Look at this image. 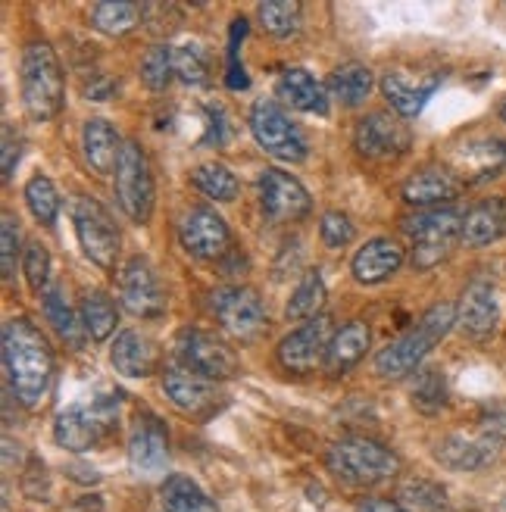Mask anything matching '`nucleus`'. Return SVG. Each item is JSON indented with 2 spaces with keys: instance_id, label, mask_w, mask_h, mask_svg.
Returning a JSON list of instances; mask_svg holds the SVG:
<instances>
[{
  "instance_id": "1",
  "label": "nucleus",
  "mask_w": 506,
  "mask_h": 512,
  "mask_svg": "<svg viewBox=\"0 0 506 512\" xmlns=\"http://www.w3.org/2000/svg\"><path fill=\"white\" fill-rule=\"evenodd\" d=\"M4 366L16 400L25 409L41 406L54 378V353L29 316H13L4 325Z\"/></svg>"
},
{
  "instance_id": "2",
  "label": "nucleus",
  "mask_w": 506,
  "mask_h": 512,
  "mask_svg": "<svg viewBox=\"0 0 506 512\" xmlns=\"http://www.w3.org/2000/svg\"><path fill=\"white\" fill-rule=\"evenodd\" d=\"M453 325H457V306L453 303L428 306L413 328H407L397 341L378 350L375 372L382 378H407V375L419 372L422 360L450 335Z\"/></svg>"
},
{
  "instance_id": "3",
  "label": "nucleus",
  "mask_w": 506,
  "mask_h": 512,
  "mask_svg": "<svg viewBox=\"0 0 506 512\" xmlns=\"http://www.w3.org/2000/svg\"><path fill=\"white\" fill-rule=\"evenodd\" d=\"M19 91L22 107L35 122L54 119L63 107V66L47 41H32L22 50V69H19Z\"/></svg>"
},
{
  "instance_id": "4",
  "label": "nucleus",
  "mask_w": 506,
  "mask_h": 512,
  "mask_svg": "<svg viewBox=\"0 0 506 512\" xmlns=\"http://www.w3.org/2000/svg\"><path fill=\"white\" fill-rule=\"evenodd\" d=\"M325 466L344 484L372 488V484H385L400 472V456L391 447L357 434V438H341L328 447Z\"/></svg>"
},
{
  "instance_id": "5",
  "label": "nucleus",
  "mask_w": 506,
  "mask_h": 512,
  "mask_svg": "<svg viewBox=\"0 0 506 512\" xmlns=\"http://www.w3.org/2000/svg\"><path fill=\"white\" fill-rule=\"evenodd\" d=\"M119 406H122L119 394L116 397L107 394L91 403L63 409L54 422V441L69 453H85V450L100 447L104 441H110L119 428Z\"/></svg>"
},
{
  "instance_id": "6",
  "label": "nucleus",
  "mask_w": 506,
  "mask_h": 512,
  "mask_svg": "<svg viewBox=\"0 0 506 512\" xmlns=\"http://www.w3.org/2000/svg\"><path fill=\"white\" fill-rule=\"evenodd\" d=\"M403 235L413 241V266L419 272L435 269L447 253L463 238V213L460 210H419L416 216L403 219Z\"/></svg>"
},
{
  "instance_id": "7",
  "label": "nucleus",
  "mask_w": 506,
  "mask_h": 512,
  "mask_svg": "<svg viewBox=\"0 0 506 512\" xmlns=\"http://www.w3.org/2000/svg\"><path fill=\"white\" fill-rule=\"evenodd\" d=\"M113 191L122 213L138 225H147L154 216V203H157V185H154V172H150V160L141 150L138 141H125L116 175H113Z\"/></svg>"
},
{
  "instance_id": "8",
  "label": "nucleus",
  "mask_w": 506,
  "mask_h": 512,
  "mask_svg": "<svg viewBox=\"0 0 506 512\" xmlns=\"http://www.w3.org/2000/svg\"><path fill=\"white\" fill-rule=\"evenodd\" d=\"M250 132L257 138V144L269 153L278 163H303L307 160V138L297 128V122H291V116L275 104V100L263 97L250 107Z\"/></svg>"
},
{
  "instance_id": "9",
  "label": "nucleus",
  "mask_w": 506,
  "mask_h": 512,
  "mask_svg": "<svg viewBox=\"0 0 506 512\" xmlns=\"http://www.w3.org/2000/svg\"><path fill=\"white\" fill-rule=\"evenodd\" d=\"M72 225H75V238H79L88 260L97 269L113 272L116 260H119L122 238H119V228L104 203H97L94 197H79L72 207Z\"/></svg>"
},
{
  "instance_id": "10",
  "label": "nucleus",
  "mask_w": 506,
  "mask_h": 512,
  "mask_svg": "<svg viewBox=\"0 0 506 512\" xmlns=\"http://www.w3.org/2000/svg\"><path fill=\"white\" fill-rule=\"evenodd\" d=\"M175 356H179V363L188 372L207 381H225L241 372L238 353L222 338H216L213 331H204V328L179 331V338H175Z\"/></svg>"
},
{
  "instance_id": "11",
  "label": "nucleus",
  "mask_w": 506,
  "mask_h": 512,
  "mask_svg": "<svg viewBox=\"0 0 506 512\" xmlns=\"http://www.w3.org/2000/svg\"><path fill=\"white\" fill-rule=\"evenodd\" d=\"M210 306H213L219 325L238 341H253L266 331V322H269L266 306L253 288H244V285L219 288L210 294Z\"/></svg>"
},
{
  "instance_id": "12",
  "label": "nucleus",
  "mask_w": 506,
  "mask_h": 512,
  "mask_svg": "<svg viewBox=\"0 0 506 512\" xmlns=\"http://www.w3.org/2000/svg\"><path fill=\"white\" fill-rule=\"evenodd\" d=\"M119 303L138 319H157L166 313L169 297L160 285L157 269L144 256H132L119 269Z\"/></svg>"
},
{
  "instance_id": "13",
  "label": "nucleus",
  "mask_w": 506,
  "mask_h": 512,
  "mask_svg": "<svg viewBox=\"0 0 506 512\" xmlns=\"http://www.w3.org/2000/svg\"><path fill=\"white\" fill-rule=\"evenodd\" d=\"M410 128L407 122H400L397 116L385 113V110H375L369 116H363L353 128V147H357L360 157L375 160V163H385V160H397L400 153L410 150Z\"/></svg>"
},
{
  "instance_id": "14",
  "label": "nucleus",
  "mask_w": 506,
  "mask_h": 512,
  "mask_svg": "<svg viewBox=\"0 0 506 512\" xmlns=\"http://www.w3.org/2000/svg\"><path fill=\"white\" fill-rule=\"evenodd\" d=\"M332 319L319 316L303 322L300 328H294L291 335H285L278 341V363L288 372H316L319 366H325V356H328V344H332Z\"/></svg>"
},
{
  "instance_id": "15",
  "label": "nucleus",
  "mask_w": 506,
  "mask_h": 512,
  "mask_svg": "<svg viewBox=\"0 0 506 512\" xmlns=\"http://www.w3.org/2000/svg\"><path fill=\"white\" fill-rule=\"evenodd\" d=\"M179 244L194 260H222L232 250L229 222L210 207H197L179 222Z\"/></svg>"
},
{
  "instance_id": "16",
  "label": "nucleus",
  "mask_w": 506,
  "mask_h": 512,
  "mask_svg": "<svg viewBox=\"0 0 506 512\" xmlns=\"http://www.w3.org/2000/svg\"><path fill=\"white\" fill-rule=\"evenodd\" d=\"M257 194H260L263 216L272 222H297L313 207L307 188L282 169H266L257 182Z\"/></svg>"
},
{
  "instance_id": "17",
  "label": "nucleus",
  "mask_w": 506,
  "mask_h": 512,
  "mask_svg": "<svg viewBox=\"0 0 506 512\" xmlns=\"http://www.w3.org/2000/svg\"><path fill=\"white\" fill-rule=\"evenodd\" d=\"M129 463L138 475H160L169 466V428L154 413H138L129 431Z\"/></svg>"
},
{
  "instance_id": "18",
  "label": "nucleus",
  "mask_w": 506,
  "mask_h": 512,
  "mask_svg": "<svg viewBox=\"0 0 506 512\" xmlns=\"http://www.w3.org/2000/svg\"><path fill=\"white\" fill-rule=\"evenodd\" d=\"M500 325V303L494 294V285L485 278H475L466 285L460 303H457V328L469 341H488Z\"/></svg>"
},
{
  "instance_id": "19",
  "label": "nucleus",
  "mask_w": 506,
  "mask_h": 512,
  "mask_svg": "<svg viewBox=\"0 0 506 512\" xmlns=\"http://www.w3.org/2000/svg\"><path fill=\"white\" fill-rule=\"evenodd\" d=\"M441 88V72H413V69H391L382 79V94L400 119H416L428 97Z\"/></svg>"
},
{
  "instance_id": "20",
  "label": "nucleus",
  "mask_w": 506,
  "mask_h": 512,
  "mask_svg": "<svg viewBox=\"0 0 506 512\" xmlns=\"http://www.w3.org/2000/svg\"><path fill=\"white\" fill-rule=\"evenodd\" d=\"M500 438L497 434H491L488 428H482L478 434H450V438H444L435 450V456L441 459V466L453 469V472H478L491 466L497 453H500Z\"/></svg>"
},
{
  "instance_id": "21",
  "label": "nucleus",
  "mask_w": 506,
  "mask_h": 512,
  "mask_svg": "<svg viewBox=\"0 0 506 512\" xmlns=\"http://www.w3.org/2000/svg\"><path fill=\"white\" fill-rule=\"evenodd\" d=\"M163 391L175 409H182L191 419H207L216 413L219 394L213 388V381L200 378L188 369H166L163 372Z\"/></svg>"
},
{
  "instance_id": "22",
  "label": "nucleus",
  "mask_w": 506,
  "mask_h": 512,
  "mask_svg": "<svg viewBox=\"0 0 506 512\" xmlns=\"http://www.w3.org/2000/svg\"><path fill=\"white\" fill-rule=\"evenodd\" d=\"M503 166H506V141L500 138H472L453 157V175L469 185L488 182V178L500 175Z\"/></svg>"
},
{
  "instance_id": "23",
  "label": "nucleus",
  "mask_w": 506,
  "mask_h": 512,
  "mask_svg": "<svg viewBox=\"0 0 506 512\" xmlns=\"http://www.w3.org/2000/svg\"><path fill=\"white\" fill-rule=\"evenodd\" d=\"M407 260L403 247L391 238H372L366 241L357 253H353L350 272L360 285H385L388 278H394Z\"/></svg>"
},
{
  "instance_id": "24",
  "label": "nucleus",
  "mask_w": 506,
  "mask_h": 512,
  "mask_svg": "<svg viewBox=\"0 0 506 512\" xmlns=\"http://www.w3.org/2000/svg\"><path fill=\"white\" fill-rule=\"evenodd\" d=\"M460 191H463L460 178L453 175V169H441V166L419 169L403 182V200L419 210H441V203H450Z\"/></svg>"
},
{
  "instance_id": "25",
  "label": "nucleus",
  "mask_w": 506,
  "mask_h": 512,
  "mask_svg": "<svg viewBox=\"0 0 506 512\" xmlns=\"http://www.w3.org/2000/svg\"><path fill=\"white\" fill-rule=\"evenodd\" d=\"M275 94L285 100L288 107L300 110V113H310V116H328V88L319 85L307 69H285L282 79L275 85Z\"/></svg>"
},
{
  "instance_id": "26",
  "label": "nucleus",
  "mask_w": 506,
  "mask_h": 512,
  "mask_svg": "<svg viewBox=\"0 0 506 512\" xmlns=\"http://www.w3.org/2000/svg\"><path fill=\"white\" fill-rule=\"evenodd\" d=\"M110 363L119 375L125 378H147L150 372H157V347L141 331H122L110 347Z\"/></svg>"
},
{
  "instance_id": "27",
  "label": "nucleus",
  "mask_w": 506,
  "mask_h": 512,
  "mask_svg": "<svg viewBox=\"0 0 506 512\" xmlns=\"http://www.w3.org/2000/svg\"><path fill=\"white\" fill-rule=\"evenodd\" d=\"M506 238V197H488L463 216V244L478 250Z\"/></svg>"
},
{
  "instance_id": "28",
  "label": "nucleus",
  "mask_w": 506,
  "mask_h": 512,
  "mask_svg": "<svg viewBox=\"0 0 506 512\" xmlns=\"http://www.w3.org/2000/svg\"><path fill=\"white\" fill-rule=\"evenodd\" d=\"M369 344H372V331H369L366 322L353 319V322L341 325V328L335 331L332 344H328L325 372H328V375H347V372L366 356Z\"/></svg>"
},
{
  "instance_id": "29",
  "label": "nucleus",
  "mask_w": 506,
  "mask_h": 512,
  "mask_svg": "<svg viewBox=\"0 0 506 512\" xmlns=\"http://www.w3.org/2000/svg\"><path fill=\"white\" fill-rule=\"evenodd\" d=\"M122 147L125 144H122L119 132L107 119H88L82 125V150H85V160L94 172H100V175L116 172Z\"/></svg>"
},
{
  "instance_id": "30",
  "label": "nucleus",
  "mask_w": 506,
  "mask_h": 512,
  "mask_svg": "<svg viewBox=\"0 0 506 512\" xmlns=\"http://www.w3.org/2000/svg\"><path fill=\"white\" fill-rule=\"evenodd\" d=\"M44 316H47L50 325H54L60 341H66V347H72V350H82L85 347L88 331L82 325V316L72 310L69 300L63 297V291L57 285H50L44 291Z\"/></svg>"
},
{
  "instance_id": "31",
  "label": "nucleus",
  "mask_w": 506,
  "mask_h": 512,
  "mask_svg": "<svg viewBox=\"0 0 506 512\" xmlns=\"http://www.w3.org/2000/svg\"><path fill=\"white\" fill-rule=\"evenodd\" d=\"M166 512H219L216 500L188 475H169L160 488Z\"/></svg>"
},
{
  "instance_id": "32",
  "label": "nucleus",
  "mask_w": 506,
  "mask_h": 512,
  "mask_svg": "<svg viewBox=\"0 0 506 512\" xmlns=\"http://www.w3.org/2000/svg\"><path fill=\"white\" fill-rule=\"evenodd\" d=\"M372 91V69L366 63H341L332 75H328V94L341 100L344 107H360Z\"/></svg>"
},
{
  "instance_id": "33",
  "label": "nucleus",
  "mask_w": 506,
  "mask_h": 512,
  "mask_svg": "<svg viewBox=\"0 0 506 512\" xmlns=\"http://www.w3.org/2000/svg\"><path fill=\"white\" fill-rule=\"evenodd\" d=\"M325 300H328V291H325V281L319 272H307L300 281L294 294L288 297V306H285V316L288 322H310V319H319L322 310H325Z\"/></svg>"
},
{
  "instance_id": "34",
  "label": "nucleus",
  "mask_w": 506,
  "mask_h": 512,
  "mask_svg": "<svg viewBox=\"0 0 506 512\" xmlns=\"http://www.w3.org/2000/svg\"><path fill=\"white\" fill-rule=\"evenodd\" d=\"M191 185L216 200V203H232L238 194H241V182H238V175L225 166V163H200L194 172H191Z\"/></svg>"
},
{
  "instance_id": "35",
  "label": "nucleus",
  "mask_w": 506,
  "mask_h": 512,
  "mask_svg": "<svg viewBox=\"0 0 506 512\" xmlns=\"http://www.w3.org/2000/svg\"><path fill=\"white\" fill-rule=\"evenodd\" d=\"M79 316H82V325H85L88 338L94 344H104L116 331V319H119L116 316V303L104 291H88L85 300H82Z\"/></svg>"
},
{
  "instance_id": "36",
  "label": "nucleus",
  "mask_w": 506,
  "mask_h": 512,
  "mask_svg": "<svg viewBox=\"0 0 506 512\" xmlns=\"http://www.w3.org/2000/svg\"><path fill=\"white\" fill-rule=\"evenodd\" d=\"M141 7L138 4H125V0H110V4H94L91 7V25L97 32H104L110 38H119L125 32H132L138 25Z\"/></svg>"
},
{
  "instance_id": "37",
  "label": "nucleus",
  "mask_w": 506,
  "mask_h": 512,
  "mask_svg": "<svg viewBox=\"0 0 506 512\" xmlns=\"http://www.w3.org/2000/svg\"><path fill=\"white\" fill-rule=\"evenodd\" d=\"M410 397L419 413H425V416L441 413L447 406V381H444L441 369H419L410 384Z\"/></svg>"
},
{
  "instance_id": "38",
  "label": "nucleus",
  "mask_w": 506,
  "mask_h": 512,
  "mask_svg": "<svg viewBox=\"0 0 506 512\" xmlns=\"http://www.w3.org/2000/svg\"><path fill=\"white\" fill-rule=\"evenodd\" d=\"M25 203L41 225H54L60 216V191L47 175H32L25 182Z\"/></svg>"
},
{
  "instance_id": "39",
  "label": "nucleus",
  "mask_w": 506,
  "mask_h": 512,
  "mask_svg": "<svg viewBox=\"0 0 506 512\" xmlns=\"http://www.w3.org/2000/svg\"><path fill=\"white\" fill-rule=\"evenodd\" d=\"M300 13L303 7L294 0H272V4H257V19L263 25V32L272 38H288L300 29Z\"/></svg>"
},
{
  "instance_id": "40",
  "label": "nucleus",
  "mask_w": 506,
  "mask_h": 512,
  "mask_svg": "<svg viewBox=\"0 0 506 512\" xmlns=\"http://www.w3.org/2000/svg\"><path fill=\"white\" fill-rule=\"evenodd\" d=\"M175 75L185 85H207L210 82V54L204 44H182L175 47Z\"/></svg>"
},
{
  "instance_id": "41",
  "label": "nucleus",
  "mask_w": 506,
  "mask_h": 512,
  "mask_svg": "<svg viewBox=\"0 0 506 512\" xmlns=\"http://www.w3.org/2000/svg\"><path fill=\"white\" fill-rule=\"evenodd\" d=\"M141 79L150 91H166V85L175 79V47H150L141 63Z\"/></svg>"
},
{
  "instance_id": "42",
  "label": "nucleus",
  "mask_w": 506,
  "mask_h": 512,
  "mask_svg": "<svg viewBox=\"0 0 506 512\" xmlns=\"http://www.w3.org/2000/svg\"><path fill=\"white\" fill-rule=\"evenodd\" d=\"M22 272H25V281H29V288L38 297H44V291L50 288V253L41 244H29L22 253Z\"/></svg>"
},
{
  "instance_id": "43",
  "label": "nucleus",
  "mask_w": 506,
  "mask_h": 512,
  "mask_svg": "<svg viewBox=\"0 0 506 512\" xmlns=\"http://www.w3.org/2000/svg\"><path fill=\"white\" fill-rule=\"evenodd\" d=\"M319 238L328 250H341L347 247L353 238H357V228H353V222L338 213V210H328L322 219H319Z\"/></svg>"
},
{
  "instance_id": "44",
  "label": "nucleus",
  "mask_w": 506,
  "mask_h": 512,
  "mask_svg": "<svg viewBox=\"0 0 506 512\" xmlns=\"http://www.w3.org/2000/svg\"><path fill=\"white\" fill-rule=\"evenodd\" d=\"M16 222L19 219L13 213H4V222H0V266H4V278H13L22 253V235Z\"/></svg>"
},
{
  "instance_id": "45",
  "label": "nucleus",
  "mask_w": 506,
  "mask_h": 512,
  "mask_svg": "<svg viewBox=\"0 0 506 512\" xmlns=\"http://www.w3.org/2000/svg\"><path fill=\"white\" fill-rule=\"evenodd\" d=\"M400 497L422 512H447V497L432 481H410L407 488L400 491Z\"/></svg>"
},
{
  "instance_id": "46",
  "label": "nucleus",
  "mask_w": 506,
  "mask_h": 512,
  "mask_svg": "<svg viewBox=\"0 0 506 512\" xmlns=\"http://www.w3.org/2000/svg\"><path fill=\"white\" fill-rule=\"evenodd\" d=\"M247 32V19H235L232 22V41H229V88L241 91L247 88V75H244V66L238 63V38H244Z\"/></svg>"
},
{
  "instance_id": "47",
  "label": "nucleus",
  "mask_w": 506,
  "mask_h": 512,
  "mask_svg": "<svg viewBox=\"0 0 506 512\" xmlns=\"http://www.w3.org/2000/svg\"><path fill=\"white\" fill-rule=\"evenodd\" d=\"M19 157H22V138L13 132L10 122H4V144H0V172H4V182L13 178Z\"/></svg>"
},
{
  "instance_id": "48",
  "label": "nucleus",
  "mask_w": 506,
  "mask_h": 512,
  "mask_svg": "<svg viewBox=\"0 0 506 512\" xmlns=\"http://www.w3.org/2000/svg\"><path fill=\"white\" fill-rule=\"evenodd\" d=\"M207 113H210V122H207V138H204V144L222 147L225 141H229V116H225L222 107H210Z\"/></svg>"
},
{
  "instance_id": "49",
  "label": "nucleus",
  "mask_w": 506,
  "mask_h": 512,
  "mask_svg": "<svg viewBox=\"0 0 506 512\" xmlns=\"http://www.w3.org/2000/svg\"><path fill=\"white\" fill-rule=\"evenodd\" d=\"M357 512H410L403 503L397 500H385V497H366L357 503Z\"/></svg>"
},
{
  "instance_id": "50",
  "label": "nucleus",
  "mask_w": 506,
  "mask_h": 512,
  "mask_svg": "<svg viewBox=\"0 0 506 512\" xmlns=\"http://www.w3.org/2000/svg\"><path fill=\"white\" fill-rule=\"evenodd\" d=\"M500 119L506 122V100H503V104H500Z\"/></svg>"
}]
</instances>
